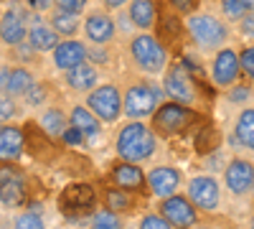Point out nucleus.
<instances>
[{"mask_svg":"<svg viewBox=\"0 0 254 229\" xmlns=\"http://www.w3.org/2000/svg\"><path fill=\"white\" fill-rule=\"evenodd\" d=\"M122 56H125V69L142 74L147 79L163 76L168 64H171V51L155 38V33L145 31H137L127 44H122Z\"/></svg>","mask_w":254,"mask_h":229,"instance_id":"obj_1","label":"nucleus"},{"mask_svg":"<svg viewBox=\"0 0 254 229\" xmlns=\"http://www.w3.org/2000/svg\"><path fill=\"white\" fill-rule=\"evenodd\" d=\"M163 102V87L150 81L142 74L125 69L122 74V115L127 120L153 117L158 105Z\"/></svg>","mask_w":254,"mask_h":229,"instance_id":"obj_2","label":"nucleus"},{"mask_svg":"<svg viewBox=\"0 0 254 229\" xmlns=\"http://www.w3.org/2000/svg\"><path fill=\"white\" fill-rule=\"evenodd\" d=\"M186 31H188L190 46L198 54H216L219 49L229 46V38H231L226 20L203 10L186 15Z\"/></svg>","mask_w":254,"mask_h":229,"instance_id":"obj_3","label":"nucleus"},{"mask_svg":"<svg viewBox=\"0 0 254 229\" xmlns=\"http://www.w3.org/2000/svg\"><path fill=\"white\" fill-rule=\"evenodd\" d=\"M203 125H206V117L201 112H196L193 107L178 105V102H173V99L160 102L158 110L150 117V128L160 138L188 135V133H193L196 128H203Z\"/></svg>","mask_w":254,"mask_h":229,"instance_id":"obj_4","label":"nucleus"},{"mask_svg":"<svg viewBox=\"0 0 254 229\" xmlns=\"http://www.w3.org/2000/svg\"><path fill=\"white\" fill-rule=\"evenodd\" d=\"M158 140L150 125H145L142 120H130L127 125H122V130L115 138V151L120 155V160L127 163H145L155 155Z\"/></svg>","mask_w":254,"mask_h":229,"instance_id":"obj_5","label":"nucleus"},{"mask_svg":"<svg viewBox=\"0 0 254 229\" xmlns=\"http://www.w3.org/2000/svg\"><path fill=\"white\" fill-rule=\"evenodd\" d=\"M196 74L188 64H186V59H173L171 64H168L165 74H163V92L168 99H173L178 102V105H186V107H198L201 105V84L196 81Z\"/></svg>","mask_w":254,"mask_h":229,"instance_id":"obj_6","label":"nucleus"},{"mask_svg":"<svg viewBox=\"0 0 254 229\" xmlns=\"http://www.w3.org/2000/svg\"><path fill=\"white\" fill-rule=\"evenodd\" d=\"M155 38L173 56H181L183 49L190 44V41H188V31H186V18L178 10H173L171 5H168V0H165V3H158Z\"/></svg>","mask_w":254,"mask_h":229,"instance_id":"obj_7","label":"nucleus"},{"mask_svg":"<svg viewBox=\"0 0 254 229\" xmlns=\"http://www.w3.org/2000/svg\"><path fill=\"white\" fill-rule=\"evenodd\" d=\"M84 105H87L104 125H115L122 115V89L115 81H102L99 87L84 94Z\"/></svg>","mask_w":254,"mask_h":229,"instance_id":"obj_8","label":"nucleus"},{"mask_svg":"<svg viewBox=\"0 0 254 229\" xmlns=\"http://www.w3.org/2000/svg\"><path fill=\"white\" fill-rule=\"evenodd\" d=\"M59 209L69 222L92 217L97 209V191L89 183H69L59 196Z\"/></svg>","mask_w":254,"mask_h":229,"instance_id":"obj_9","label":"nucleus"},{"mask_svg":"<svg viewBox=\"0 0 254 229\" xmlns=\"http://www.w3.org/2000/svg\"><path fill=\"white\" fill-rule=\"evenodd\" d=\"M81 36L89 46H112L117 41V23L107 8H92L81 20Z\"/></svg>","mask_w":254,"mask_h":229,"instance_id":"obj_10","label":"nucleus"},{"mask_svg":"<svg viewBox=\"0 0 254 229\" xmlns=\"http://www.w3.org/2000/svg\"><path fill=\"white\" fill-rule=\"evenodd\" d=\"M211 81L219 87V89H229L234 87L237 81H242V64H239V51H234L231 46H224L214 54L211 59V67H208Z\"/></svg>","mask_w":254,"mask_h":229,"instance_id":"obj_11","label":"nucleus"},{"mask_svg":"<svg viewBox=\"0 0 254 229\" xmlns=\"http://www.w3.org/2000/svg\"><path fill=\"white\" fill-rule=\"evenodd\" d=\"M158 214L171 222L173 229H193V227H198V209L193 206V201H190L188 196H183V194H173V196L160 199Z\"/></svg>","mask_w":254,"mask_h":229,"instance_id":"obj_12","label":"nucleus"},{"mask_svg":"<svg viewBox=\"0 0 254 229\" xmlns=\"http://www.w3.org/2000/svg\"><path fill=\"white\" fill-rule=\"evenodd\" d=\"M33 10L20 8L18 3H13L10 8H5V13L0 15V44L5 49L18 46L28 41V20H31Z\"/></svg>","mask_w":254,"mask_h":229,"instance_id":"obj_13","label":"nucleus"},{"mask_svg":"<svg viewBox=\"0 0 254 229\" xmlns=\"http://www.w3.org/2000/svg\"><path fill=\"white\" fill-rule=\"evenodd\" d=\"M186 196L198 212H216L221 206V186L214 176H193L186 186Z\"/></svg>","mask_w":254,"mask_h":229,"instance_id":"obj_14","label":"nucleus"},{"mask_svg":"<svg viewBox=\"0 0 254 229\" xmlns=\"http://www.w3.org/2000/svg\"><path fill=\"white\" fill-rule=\"evenodd\" d=\"M224 183L229 194L249 196L254 191V163L247 158H231L224 168Z\"/></svg>","mask_w":254,"mask_h":229,"instance_id":"obj_15","label":"nucleus"},{"mask_svg":"<svg viewBox=\"0 0 254 229\" xmlns=\"http://www.w3.org/2000/svg\"><path fill=\"white\" fill-rule=\"evenodd\" d=\"M51 59H54V67L59 72L76 69L84 61H89V44L87 41H79V38H64L51 51Z\"/></svg>","mask_w":254,"mask_h":229,"instance_id":"obj_16","label":"nucleus"},{"mask_svg":"<svg viewBox=\"0 0 254 229\" xmlns=\"http://www.w3.org/2000/svg\"><path fill=\"white\" fill-rule=\"evenodd\" d=\"M28 44L38 51V54H51L59 44H61V36L51 28L49 18L33 13L28 20Z\"/></svg>","mask_w":254,"mask_h":229,"instance_id":"obj_17","label":"nucleus"},{"mask_svg":"<svg viewBox=\"0 0 254 229\" xmlns=\"http://www.w3.org/2000/svg\"><path fill=\"white\" fill-rule=\"evenodd\" d=\"M110 181H112L115 189L140 194V191H145V186H147V173H142V168L135 165V163L120 160V163H115L110 168Z\"/></svg>","mask_w":254,"mask_h":229,"instance_id":"obj_18","label":"nucleus"},{"mask_svg":"<svg viewBox=\"0 0 254 229\" xmlns=\"http://www.w3.org/2000/svg\"><path fill=\"white\" fill-rule=\"evenodd\" d=\"M183 183V176L178 168L173 165H155V168L147 173V189H150L153 196H173L178 191V186Z\"/></svg>","mask_w":254,"mask_h":229,"instance_id":"obj_19","label":"nucleus"},{"mask_svg":"<svg viewBox=\"0 0 254 229\" xmlns=\"http://www.w3.org/2000/svg\"><path fill=\"white\" fill-rule=\"evenodd\" d=\"M99 79H102V72H99V67L92 64V61H84L81 67L64 72V84L71 92H79V94H87L94 87H99Z\"/></svg>","mask_w":254,"mask_h":229,"instance_id":"obj_20","label":"nucleus"},{"mask_svg":"<svg viewBox=\"0 0 254 229\" xmlns=\"http://www.w3.org/2000/svg\"><path fill=\"white\" fill-rule=\"evenodd\" d=\"M26 151V130L18 125H0V163L18 160Z\"/></svg>","mask_w":254,"mask_h":229,"instance_id":"obj_21","label":"nucleus"},{"mask_svg":"<svg viewBox=\"0 0 254 229\" xmlns=\"http://www.w3.org/2000/svg\"><path fill=\"white\" fill-rule=\"evenodd\" d=\"M26 201V181L15 171H3L0 173V204L15 209Z\"/></svg>","mask_w":254,"mask_h":229,"instance_id":"obj_22","label":"nucleus"},{"mask_svg":"<svg viewBox=\"0 0 254 229\" xmlns=\"http://www.w3.org/2000/svg\"><path fill=\"white\" fill-rule=\"evenodd\" d=\"M127 15H130L132 26L137 31L153 33L155 31V20H158V0H130Z\"/></svg>","mask_w":254,"mask_h":229,"instance_id":"obj_23","label":"nucleus"},{"mask_svg":"<svg viewBox=\"0 0 254 229\" xmlns=\"http://www.w3.org/2000/svg\"><path fill=\"white\" fill-rule=\"evenodd\" d=\"M231 145L244 151H254V107H244L237 115L234 130H231Z\"/></svg>","mask_w":254,"mask_h":229,"instance_id":"obj_24","label":"nucleus"},{"mask_svg":"<svg viewBox=\"0 0 254 229\" xmlns=\"http://www.w3.org/2000/svg\"><path fill=\"white\" fill-rule=\"evenodd\" d=\"M38 128L44 130L51 140H59V138H64V133L69 130V115L64 112L61 105H51V107H46L44 112L38 115Z\"/></svg>","mask_w":254,"mask_h":229,"instance_id":"obj_25","label":"nucleus"},{"mask_svg":"<svg viewBox=\"0 0 254 229\" xmlns=\"http://www.w3.org/2000/svg\"><path fill=\"white\" fill-rule=\"evenodd\" d=\"M69 125L71 128H76L84 138H97V135H102V120L87 107V105H74L71 107V112H69Z\"/></svg>","mask_w":254,"mask_h":229,"instance_id":"obj_26","label":"nucleus"},{"mask_svg":"<svg viewBox=\"0 0 254 229\" xmlns=\"http://www.w3.org/2000/svg\"><path fill=\"white\" fill-rule=\"evenodd\" d=\"M36 84V72L28 67H13L10 76H8V87L5 94H10L13 99H23V94Z\"/></svg>","mask_w":254,"mask_h":229,"instance_id":"obj_27","label":"nucleus"},{"mask_svg":"<svg viewBox=\"0 0 254 229\" xmlns=\"http://www.w3.org/2000/svg\"><path fill=\"white\" fill-rule=\"evenodd\" d=\"M8 61H13V67H28V69H36V67H44V54H38L28 41L18 46H10L5 51Z\"/></svg>","mask_w":254,"mask_h":229,"instance_id":"obj_28","label":"nucleus"},{"mask_svg":"<svg viewBox=\"0 0 254 229\" xmlns=\"http://www.w3.org/2000/svg\"><path fill=\"white\" fill-rule=\"evenodd\" d=\"M46 18H49L51 28L61 36V41H64V38H76V33H79V28H81V18H79V15L64 13V10H56V8H54Z\"/></svg>","mask_w":254,"mask_h":229,"instance_id":"obj_29","label":"nucleus"},{"mask_svg":"<svg viewBox=\"0 0 254 229\" xmlns=\"http://www.w3.org/2000/svg\"><path fill=\"white\" fill-rule=\"evenodd\" d=\"M56 94V89H54V84L49 79H41V81H36V84L23 94V105L26 107H33V110H38V107H44V105H49L51 102V97Z\"/></svg>","mask_w":254,"mask_h":229,"instance_id":"obj_30","label":"nucleus"},{"mask_svg":"<svg viewBox=\"0 0 254 229\" xmlns=\"http://www.w3.org/2000/svg\"><path fill=\"white\" fill-rule=\"evenodd\" d=\"M104 209H110L115 214H127L135 209V199L130 191H122V189H107L104 191Z\"/></svg>","mask_w":254,"mask_h":229,"instance_id":"obj_31","label":"nucleus"},{"mask_svg":"<svg viewBox=\"0 0 254 229\" xmlns=\"http://www.w3.org/2000/svg\"><path fill=\"white\" fill-rule=\"evenodd\" d=\"M219 8H221V18L226 23H239V20L249 13V5L244 0H219Z\"/></svg>","mask_w":254,"mask_h":229,"instance_id":"obj_32","label":"nucleus"},{"mask_svg":"<svg viewBox=\"0 0 254 229\" xmlns=\"http://www.w3.org/2000/svg\"><path fill=\"white\" fill-rule=\"evenodd\" d=\"M89 61L102 69H115L117 67V54L112 46H89Z\"/></svg>","mask_w":254,"mask_h":229,"instance_id":"obj_33","label":"nucleus"},{"mask_svg":"<svg viewBox=\"0 0 254 229\" xmlns=\"http://www.w3.org/2000/svg\"><path fill=\"white\" fill-rule=\"evenodd\" d=\"M226 102L229 105H247V102L254 97V87H252V81L247 79V81H237L234 87H229L226 89Z\"/></svg>","mask_w":254,"mask_h":229,"instance_id":"obj_34","label":"nucleus"},{"mask_svg":"<svg viewBox=\"0 0 254 229\" xmlns=\"http://www.w3.org/2000/svg\"><path fill=\"white\" fill-rule=\"evenodd\" d=\"M89 229H122V217L110 209L94 212L89 219Z\"/></svg>","mask_w":254,"mask_h":229,"instance_id":"obj_35","label":"nucleus"},{"mask_svg":"<svg viewBox=\"0 0 254 229\" xmlns=\"http://www.w3.org/2000/svg\"><path fill=\"white\" fill-rule=\"evenodd\" d=\"M18 112H20L18 99H13L5 92H0V125H10V120H15Z\"/></svg>","mask_w":254,"mask_h":229,"instance_id":"obj_36","label":"nucleus"},{"mask_svg":"<svg viewBox=\"0 0 254 229\" xmlns=\"http://www.w3.org/2000/svg\"><path fill=\"white\" fill-rule=\"evenodd\" d=\"M13 229H46V224L36 212H23L20 217H15Z\"/></svg>","mask_w":254,"mask_h":229,"instance_id":"obj_37","label":"nucleus"},{"mask_svg":"<svg viewBox=\"0 0 254 229\" xmlns=\"http://www.w3.org/2000/svg\"><path fill=\"white\" fill-rule=\"evenodd\" d=\"M239 64H242V74L254 84V44H249L239 51Z\"/></svg>","mask_w":254,"mask_h":229,"instance_id":"obj_38","label":"nucleus"},{"mask_svg":"<svg viewBox=\"0 0 254 229\" xmlns=\"http://www.w3.org/2000/svg\"><path fill=\"white\" fill-rule=\"evenodd\" d=\"M137 229H173V227H171V222H168L165 217H160V214L153 212V214H145L140 219Z\"/></svg>","mask_w":254,"mask_h":229,"instance_id":"obj_39","label":"nucleus"},{"mask_svg":"<svg viewBox=\"0 0 254 229\" xmlns=\"http://www.w3.org/2000/svg\"><path fill=\"white\" fill-rule=\"evenodd\" d=\"M87 3L89 0H56L54 8L64 10V13H71V15H81L84 10H87Z\"/></svg>","mask_w":254,"mask_h":229,"instance_id":"obj_40","label":"nucleus"},{"mask_svg":"<svg viewBox=\"0 0 254 229\" xmlns=\"http://www.w3.org/2000/svg\"><path fill=\"white\" fill-rule=\"evenodd\" d=\"M237 33L244 38V41H254V10H249L239 23H237Z\"/></svg>","mask_w":254,"mask_h":229,"instance_id":"obj_41","label":"nucleus"},{"mask_svg":"<svg viewBox=\"0 0 254 229\" xmlns=\"http://www.w3.org/2000/svg\"><path fill=\"white\" fill-rule=\"evenodd\" d=\"M168 5H171L173 10H178V13L186 18V15H190V13L198 10L201 0H168Z\"/></svg>","mask_w":254,"mask_h":229,"instance_id":"obj_42","label":"nucleus"},{"mask_svg":"<svg viewBox=\"0 0 254 229\" xmlns=\"http://www.w3.org/2000/svg\"><path fill=\"white\" fill-rule=\"evenodd\" d=\"M54 3H56V0H26L28 10H33V13H51Z\"/></svg>","mask_w":254,"mask_h":229,"instance_id":"obj_43","label":"nucleus"},{"mask_svg":"<svg viewBox=\"0 0 254 229\" xmlns=\"http://www.w3.org/2000/svg\"><path fill=\"white\" fill-rule=\"evenodd\" d=\"M61 140H64V143H69V145H79V143H84V135H81L76 128H71V125H69V130L64 133Z\"/></svg>","mask_w":254,"mask_h":229,"instance_id":"obj_44","label":"nucleus"},{"mask_svg":"<svg viewBox=\"0 0 254 229\" xmlns=\"http://www.w3.org/2000/svg\"><path fill=\"white\" fill-rule=\"evenodd\" d=\"M104 8L107 10H125L127 5H130V0H102Z\"/></svg>","mask_w":254,"mask_h":229,"instance_id":"obj_45","label":"nucleus"},{"mask_svg":"<svg viewBox=\"0 0 254 229\" xmlns=\"http://www.w3.org/2000/svg\"><path fill=\"white\" fill-rule=\"evenodd\" d=\"M10 64H0V92H5L8 87V76H10Z\"/></svg>","mask_w":254,"mask_h":229,"instance_id":"obj_46","label":"nucleus"},{"mask_svg":"<svg viewBox=\"0 0 254 229\" xmlns=\"http://www.w3.org/2000/svg\"><path fill=\"white\" fill-rule=\"evenodd\" d=\"M244 3L249 5V10H254V0H244Z\"/></svg>","mask_w":254,"mask_h":229,"instance_id":"obj_47","label":"nucleus"},{"mask_svg":"<svg viewBox=\"0 0 254 229\" xmlns=\"http://www.w3.org/2000/svg\"><path fill=\"white\" fill-rule=\"evenodd\" d=\"M196 229H216V227H208V224H201V227H196Z\"/></svg>","mask_w":254,"mask_h":229,"instance_id":"obj_48","label":"nucleus"},{"mask_svg":"<svg viewBox=\"0 0 254 229\" xmlns=\"http://www.w3.org/2000/svg\"><path fill=\"white\" fill-rule=\"evenodd\" d=\"M249 229H254V219H252V227H249Z\"/></svg>","mask_w":254,"mask_h":229,"instance_id":"obj_49","label":"nucleus"}]
</instances>
